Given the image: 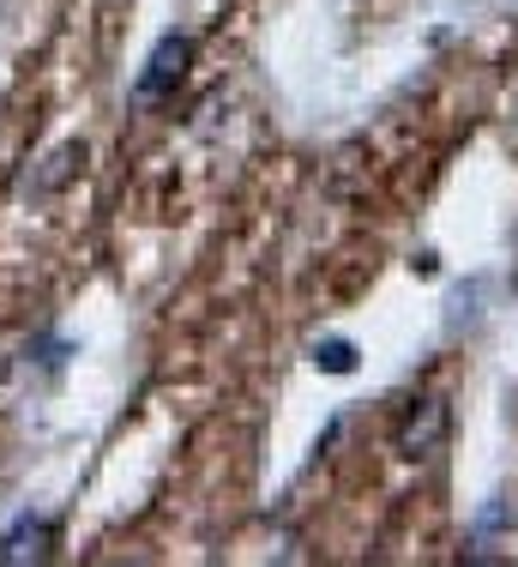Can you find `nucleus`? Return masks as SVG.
I'll use <instances>...</instances> for the list:
<instances>
[{
	"mask_svg": "<svg viewBox=\"0 0 518 567\" xmlns=\"http://www.w3.org/2000/svg\"><path fill=\"white\" fill-rule=\"evenodd\" d=\"M308 357H313V369H325V374H350V369H356V344H350V339H325V344H313Z\"/></svg>",
	"mask_w": 518,
	"mask_h": 567,
	"instance_id": "39448f33",
	"label": "nucleus"
},
{
	"mask_svg": "<svg viewBox=\"0 0 518 567\" xmlns=\"http://www.w3.org/2000/svg\"><path fill=\"white\" fill-rule=\"evenodd\" d=\"M43 175H37V182H31V194L37 199H43V194H54V187H61V182H73V175H79V164H85V145H61V152H54V157H43Z\"/></svg>",
	"mask_w": 518,
	"mask_h": 567,
	"instance_id": "20e7f679",
	"label": "nucleus"
},
{
	"mask_svg": "<svg viewBox=\"0 0 518 567\" xmlns=\"http://www.w3.org/2000/svg\"><path fill=\"white\" fill-rule=\"evenodd\" d=\"M446 441H453V404L441 393H422L411 411L398 416V429H392V453H398L404 465H434V458L446 453Z\"/></svg>",
	"mask_w": 518,
	"mask_h": 567,
	"instance_id": "f257e3e1",
	"label": "nucleus"
},
{
	"mask_svg": "<svg viewBox=\"0 0 518 567\" xmlns=\"http://www.w3.org/2000/svg\"><path fill=\"white\" fill-rule=\"evenodd\" d=\"M61 549V519L54 513H19L0 537V567H37V561H54Z\"/></svg>",
	"mask_w": 518,
	"mask_h": 567,
	"instance_id": "7ed1b4c3",
	"label": "nucleus"
},
{
	"mask_svg": "<svg viewBox=\"0 0 518 567\" xmlns=\"http://www.w3.org/2000/svg\"><path fill=\"white\" fill-rule=\"evenodd\" d=\"M187 66H194V37H187V31L157 37V49L145 55L139 79H133V103H139V110H152V103H169L175 85L187 79Z\"/></svg>",
	"mask_w": 518,
	"mask_h": 567,
	"instance_id": "f03ea898",
	"label": "nucleus"
}]
</instances>
